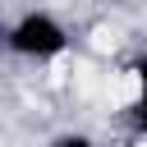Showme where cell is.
Listing matches in <instances>:
<instances>
[{
    "mask_svg": "<svg viewBox=\"0 0 147 147\" xmlns=\"http://www.w3.org/2000/svg\"><path fill=\"white\" fill-rule=\"evenodd\" d=\"M0 41H5V51H9L14 60H32V64L60 60V55H69V46H74L69 28H64L51 9H23V14L0 32Z\"/></svg>",
    "mask_w": 147,
    "mask_h": 147,
    "instance_id": "cell-1",
    "label": "cell"
},
{
    "mask_svg": "<svg viewBox=\"0 0 147 147\" xmlns=\"http://www.w3.org/2000/svg\"><path fill=\"white\" fill-rule=\"evenodd\" d=\"M129 74H133V87H138V96H133V106H129V119H133V129L147 138V51L129 60Z\"/></svg>",
    "mask_w": 147,
    "mask_h": 147,
    "instance_id": "cell-2",
    "label": "cell"
},
{
    "mask_svg": "<svg viewBox=\"0 0 147 147\" xmlns=\"http://www.w3.org/2000/svg\"><path fill=\"white\" fill-rule=\"evenodd\" d=\"M46 147H96V138L83 133V129H64V133H55Z\"/></svg>",
    "mask_w": 147,
    "mask_h": 147,
    "instance_id": "cell-3",
    "label": "cell"
}]
</instances>
